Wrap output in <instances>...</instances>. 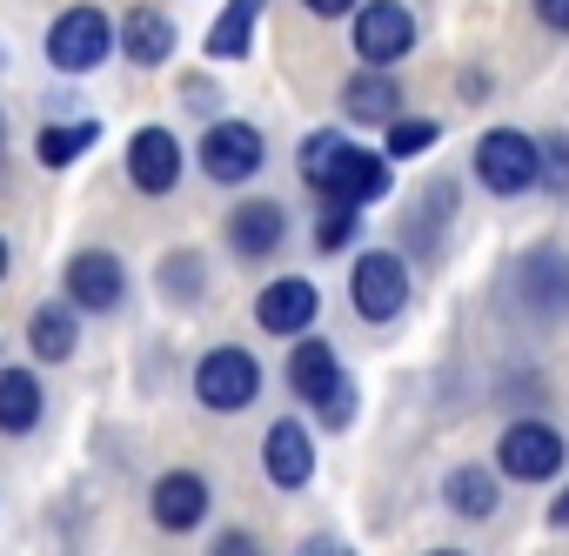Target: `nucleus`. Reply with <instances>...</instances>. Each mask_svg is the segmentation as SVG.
<instances>
[{
  "mask_svg": "<svg viewBox=\"0 0 569 556\" xmlns=\"http://www.w3.org/2000/svg\"><path fill=\"white\" fill-rule=\"evenodd\" d=\"M562 261L549 255V248H536L529 261H522V275H516V282H522V296H529V309H556L562 302Z\"/></svg>",
  "mask_w": 569,
  "mask_h": 556,
  "instance_id": "obj_23",
  "label": "nucleus"
},
{
  "mask_svg": "<svg viewBox=\"0 0 569 556\" xmlns=\"http://www.w3.org/2000/svg\"><path fill=\"white\" fill-rule=\"evenodd\" d=\"M74 342H81V309H74V302H48V309H34V322H28V349H34L41 363H68Z\"/></svg>",
  "mask_w": 569,
  "mask_h": 556,
  "instance_id": "obj_17",
  "label": "nucleus"
},
{
  "mask_svg": "<svg viewBox=\"0 0 569 556\" xmlns=\"http://www.w3.org/2000/svg\"><path fill=\"white\" fill-rule=\"evenodd\" d=\"M336 383H342L336 349H329V342H296V356H289V389H296L302 403H322Z\"/></svg>",
  "mask_w": 569,
  "mask_h": 556,
  "instance_id": "obj_18",
  "label": "nucleus"
},
{
  "mask_svg": "<svg viewBox=\"0 0 569 556\" xmlns=\"http://www.w3.org/2000/svg\"><path fill=\"white\" fill-rule=\"evenodd\" d=\"M302 8H309V14H322V21H336V14H349V8H356V0H302Z\"/></svg>",
  "mask_w": 569,
  "mask_h": 556,
  "instance_id": "obj_32",
  "label": "nucleus"
},
{
  "mask_svg": "<svg viewBox=\"0 0 569 556\" xmlns=\"http://www.w3.org/2000/svg\"><path fill=\"white\" fill-rule=\"evenodd\" d=\"M316 409H322V423H329V429H349V416H356V383L342 376V383H336V389H329Z\"/></svg>",
  "mask_w": 569,
  "mask_h": 556,
  "instance_id": "obj_27",
  "label": "nucleus"
},
{
  "mask_svg": "<svg viewBox=\"0 0 569 556\" xmlns=\"http://www.w3.org/2000/svg\"><path fill=\"white\" fill-rule=\"evenodd\" d=\"M342 108H349V121H396L402 115V88L389 81V68H362L349 88H342Z\"/></svg>",
  "mask_w": 569,
  "mask_h": 556,
  "instance_id": "obj_16",
  "label": "nucleus"
},
{
  "mask_svg": "<svg viewBox=\"0 0 569 556\" xmlns=\"http://www.w3.org/2000/svg\"><path fill=\"white\" fill-rule=\"evenodd\" d=\"M261 8H268V0H228L221 21L208 28V54H214V61H241V54H248V41H254Z\"/></svg>",
  "mask_w": 569,
  "mask_h": 556,
  "instance_id": "obj_21",
  "label": "nucleus"
},
{
  "mask_svg": "<svg viewBox=\"0 0 569 556\" xmlns=\"http://www.w3.org/2000/svg\"><path fill=\"white\" fill-rule=\"evenodd\" d=\"M476 175H482L489 195H522V188H536V141H529L522 128H489V135L476 141Z\"/></svg>",
  "mask_w": 569,
  "mask_h": 556,
  "instance_id": "obj_5",
  "label": "nucleus"
},
{
  "mask_svg": "<svg viewBox=\"0 0 569 556\" xmlns=\"http://www.w3.org/2000/svg\"><path fill=\"white\" fill-rule=\"evenodd\" d=\"M296 556H349V543H342V536H309Z\"/></svg>",
  "mask_w": 569,
  "mask_h": 556,
  "instance_id": "obj_30",
  "label": "nucleus"
},
{
  "mask_svg": "<svg viewBox=\"0 0 569 556\" xmlns=\"http://www.w3.org/2000/svg\"><path fill=\"white\" fill-rule=\"evenodd\" d=\"M536 181H549V195H569V135L536 141Z\"/></svg>",
  "mask_w": 569,
  "mask_h": 556,
  "instance_id": "obj_24",
  "label": "nucleus"
},
{
  "mask_svg": "<svg viewBox=\"0 0 569 556\" xmlns=\"http://www.w3.org/2000/svg\"><path fill=\"white\" fill-rule=\"evenodd\" d=\"M429 556H462V549H429Z\"/></svg>",
  "mask_w": 569,
  "mask_h": 556,
  "instance_id": "obj_35",
  "label": "nucleus"
},
{
  "mask_svg": "<svg viewBox=\"0 0 569 556\" xmlns=\"http://www.w3.org/2000/svg\"><path fill=\"white\" fill-rule=\"evenodd\" d=\"M68 302L88 309V316L121 309V302H128V268H121L108 248H81V255L68 261Z\"/></svg>",
  "mask_w": 569,
  "mask_h": 556,
  "instance_id": "obj_9",
  "label": "nucleus"
},
{
  "mask_svg": "<svg viewBox=\"0 0 569 556\" xmlns=\"http://www.w3.org/2000/svg\"><path fill=\"white\" fill-rule=\"evenodd\" d=\"M128 181H134L141 195H168V188L181 181V141H174L168 128H141V135L128 141Z\"/></svg>",
  "mask_w": 569,
  "mask_h": 556,
  "instance_id": "obj_11",
  "label": "nucleus"
},
{
  "mask_svg": "<svg viewBox=\"0 0 569 556\" xmlns=\"http://www.w3.org/2000/svg\"><path fill=\"white\" fill-rule=\"evenodd\" d=\"M316 309H322V296H316V282H302V275H281V282H268L254 296V322L268 336H302L316 322Z\"/></svg>",
  "mask_w": 569,
  "mask_h": 556,
  "instance_id": "obj_10",
  "label": "nucleus"
},
{
  "mask_svg": "<svg viewBox=\"0 0 569 556\" xmlns=\"http://www.w3.org/2000/svg\"><path fill=\"white\" fill-rule=\"evenodd\" d=\"M114 48H121L134 68H161V61L174 54V21H168L161 8H134V14L114 28Z\"/></svg>",
  "mask_w": 569,
  "mask_h": 556,
  "instance_id": "obj_14",
  "label": "nucleus"
},
{
  "mask_svg": "<svg viewBox=\"0 0 569 556\" xmlns=\"http://www.w3.org/2000/svg\"><path fill=\"white\" fill-rule=\"evenodd\" d=\"M562 436L549 429V423H509L502 429V443H496V469L509 476V483H549L556 469H562Z\"/></svg>",
  "mask_w": 569,
  "mask_h": 556,
  "instance_id": "obj_6",
  "label": "nucleus"
},
{
  "mask_svg": "<svg viewBox=\"0 0 569 556\" xmlns=\"http://www.w3.org/2000/svg\"><path fill=\"white\" fill-rule=\"evenodd\" d=\"M302 181H309L322 201L362 208V201H382V195H389V161L369 155V148H356V141H342V135H309V148H302Z\"/></svg>",
  "mask_w": 569,
  "mask_h": 556,
  "instance_id": "obj_1",
  "label": "nucleus"
},
{
  "mask_svg": "<svg viewBox=\"0 0 569 556\" xmlns=\"http://www.w3.org/2000/svg\"><path fill=\"white\" fill-rule=\"evenodd\" d=\"M0 275H8V235H0Z\"/></svg>",
  "mask_w": 569,
  "mask_h": 556,
  "instance_id": "obj_34",
  "label": "nucleus"
},
{
  "mask_svg": "<svg viewBox=\"0 0 569 556\" xmlns=\"http://www.w3.org/2000/svg\"><path fill=\"white\" fill-rule=\"evenodd\" d=\"M148 516H154L168 536H188V529L208 516V483H201L194 469H168V476L154 483V496H148Z\"/></svg>",
  "mask_w": 569,
  "mask_h": 556,
  "instance_id": "obj_12",
  "label": "nucleus"
},
{
  "mask_svg": "<svg viewBox=\"0 0 569 556\" xmlns=\"http://www.w3.org/2000/svg\"><path fill=\"white\" fill-rule=\"evenodd\" d=\"M261 469H268L274 489H302V483L316 476V443H309V429H302V423H274V429L261 436Z\"/></svg>",
  "mask_w": 569,
  "mask_h": 556,
  "instance_id": "obj_13",
  "label": "nucleus"
},
{
  "mask_svg": "<svg viewBox=\"0 0 569 556\" xmlns=\"http://www.w3.org/2000/svg\"><path fill=\"white\" fill-rule=\"evenodd\" d=\"M281 235H289L281 201H241V208L228 215V248H234V255H274Z\"/></svg>",
  "mask_w": 569,
  "mask_h": 556,
  "instance_id": "obj_15",
  "label": "nucleus"
},
{
  "mask_svg": "<svg viewBox=\"0 0 569 556\" xmlns=\"http://www.w3.org/2000/svg\"><path fill=\"white\" fill-rule=\"evenodd\" d=\"M429 148H436V121H402V115L389 121V155H396V161L429 155Z\"/></svg>",
  "mask_w": 569,
  "mask_h": 556,
  "instance_id": "obj_26",
  "label": "nucleus"
},
{
  "mask_svg": "<svg viewBox=\"0 0 569 556\" xmlns=\"http://www.w3.org/2000/svg\"><path fill=\"white\" fill-rule=\"evenodd\" d=\"M108 48H114V21H108L101 8H68V14H54V28H48V61H54L61 75L101 68Z\"/></svg>",
  "mask_w": 569,
  "mask_h": 556,
  "instance_id": "obj_3",
  "label": "nucleus"
},
{
  "mask_svg": "<svg viewBox=\"0 0 569 556\" xmlns=\"http://www.w3.org/2000/svg\"><path fill=\"white\" fill-rule=\"evenodd\" d=\"M161 282H168L174 296H194V289H201V261H194V255H174V261L161 268Z\"/></svg>",
  "mask_w": 569,
  "mask_h": 556,
  "instance_id": "obj_28",
  "label": "nucleus"
},
{
  "mask_svg": "<svg viewBox=\"0 0 569 556\" xmlns=\"http://www.w3.org/2000/svg\"><path fill=\"white\" fill-rule=\"evenodd\" d=\"M409 48H416V21H409L402 0H369V8L356 14V54H362V68H396Z\"/></svg>",
  "mask_w": 569,
  "mask_h": 556,
  "instance_id": "obj_7",
  "label": "nucleus"
},
{
  "mask_svg": "<svg viewBox=\"0 0 569 556\" xmlns=\"http://www.w3.org/2000/svg\"><path fill=\"white\" fill-rule=\"evenodd\" d=\"M349 241H356V208H349V201H329L322 221H316V248L336 255V248H349Z\"/></svg>",
  "mask_w": 569,
  "mask_h": 556,
  "instance_id": "obj_25",
  "label": "nucleus"
},
{
  "mask_svg": "<svg viewBox=\"0 0 569 556\" xmlns=\"http://www.w3.org/2000/svg\"><path fill=\"white\" fill-rule=\"evenodd\" d=\"M194 396H201V409H214V416H234V409H248L254 396H261V363L248 356V349H208L201 363H194Z\"/></svg>",
  "mask_w": 569,
  "mask_h": 556,
  "instance_id": "obj_2",
  "label": "nucleus"
},
{
  "mask_svg": "<svg viewBox=\"0 0 569 556\" xmlns=\"http://www.w3.org/2000/svg\"><path fill=\"white\" fill-rule=\"evenodd\" d=\"M562 302H569V275H562Z\"/></svg>",
  "mask_w": 569,
  "mask_h": 556,
  "instance_id": "obj_36",
  "label": "nucleus"
},
{
  "mask_svg": "<svg viewBox=\"0 0 569 556\" xmlns=\"http://www.w3.org/2000/svg\"><path fill=\"white\" fill-rule=\"evenodd\" d=\"M94 141H101V128H94V121H61V128H41L34 155H41L48 168H68V161H81Z\"/></svg>",
  "mask_w": 569,
  "mask_h": 556,
  "instance_id": "obj_22",
  "label": "nucleus"
},
{
  "mask_svg": "<svg viewBox=\"0 0 569 556\" xmlns=\"http://www.w3.org/2000/svg\"><path fill=\"white\" fill-rule=\"evenodd\" d=\"M349 296H356V316L362 322H396L402 302H409V268H402V255L369 248L356 261V275H349Z\"/></svg>",
  "mask_w": 569,
  "mask_h": 556,
  "instance_id": "obj_4",
  "label": "nucleus"
},
{
  "mask_svg": "<svg viewBox=\"0 0 569 556\" xmlns=\"http://www.w3.org/2000/svg\"><path fill=\"white\" fill-rule=\"evenodd\" d=\"M41 383L28 369H0V436H28L41 423Z\"/></svg>",
  "mask_w": 569,
  "mask_h": 556,
  "instance_id": "obj_20",
  "label": "nucleus"
},
{
  "mask_svg": "<svg viewBox=\"0 0 569 556\" xmlns=\"http://www.w3.org/2000/svg\"><path fill=\"white\" fill-rule=\"evenodd\" d=\"M536 14H542L556 34H569V0H536Z\"/></svg>",
  "mask_w": 569,
  "mask_h": 556,
  "instance_id": "obj_31",
  "label": "nucleus"
},
{
  "mask_svg": "<svg viewBox=\"0 0 569 556\" xmlns=\"http://www.w3.org/2000/svg\"><path fill=\"white\" fill-rule=\"evenodd\" d=\"M549 523H562V529H569V489L556 496V509H549Z\"/></svg>",
  "mask_w": 569,
  "mask_h": 556,
  "instance_id": "obj_33",
  "label": "nucleus"
},
{
  "mask_svg": "<svg viewBox=\"0 0 569 556\" xmlns=\"http://www.w3.org/2000/svg\"><path fill=\"white\" fill-rule=\"evenodd\" d=\"M442 496H449V509H456L462 523H482V516H496V503H502V483H496L482 463H462V469L442 483Z\"/></svg>",
  "mask_w": 569,
  "mask_h": 556,
  "instance_id": "obj_19",
  "label": "nucleus"
},
{
  "mask_svg": "<svg viewBox=\"0 0 569 556\" xmlns=\"http://www.w3.org/2000/svg\"><path fill=\"white\" fill-rule=\"evenodd\" d=\"M208 556H268V549H261L248 529H228V536H214V549H208Z\"/></svg>",
  "mask_w": 569,
  "mask_h": 556,
  "instance_id": "obj_29",
  "label": "nucleus"
},
{
  "mask_svg": "<svg viewBox=\"0 0 569 556\" xmlns=\"http://www.w3.org/2000/svg\"><path fill=\"white\" fill-rule=\"evenodd\" d=\"M261 128H248V121H214L208 135H201V168H208V181H221V188H241L254 168H261Z\"/></svg>",
  "mask_w": 569,
  "mask_h": 556,
  "instance_id": "obj_8",
  "label": "nucleus"
},
{
  "mask_svg": "<svg viewBox=\"0 0 569 556\" xmlns=\"http://www.w3.org/2000/svg\"><path fill=\"white\" fill-rule=\"evenodd\" d=\"M0 141H8V128H0Z\"/></svg>",
  "mask_w": 569,
  "mask_h": 556,
  "instance_id": "obj_37",
  "label": "nucleus"
}]
</instances>
